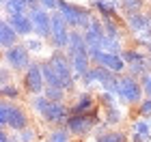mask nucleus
<instances>
[{
	"instance_id": "f257e3e1",
	"label": "nucleus",
	"mask_w": 151,
	"mask_h": 142,
	"mask_svg": "<svg viewBox=\"0 0 151 142\" xmlns=\"http://www.w3.org/2000/svg\"><path fill=\"white\" fill-rule=\"evenodd\" d=\"M19 101H0V129H9L13 133L30 127V114Z\"/></svg>"
},
{
	"instance_id": "f03ea898",
	"label": "nucleus",
	"mask_w": 151,
	"mask_h": 142,
	"mask_svg": "<svg viewBox=\"0 0 151 142\" xmlns=\"http://www.w3.org/2000/svg\"><path fill=\"white\" fill-rule=\"evenodd\" d=\"M56 11L65 17V22L69 24L71 30H86L88 24H91V19H93V9L82 6V4L67 2V0H58V9Z\"/></svg>"
},
{
	"instance_id": "7ed1b4c3",
	"label": "nucleus",
	"mask_w": 151,
	"mask_h": 142,
	"mask_svg": "<svg viewBox=\"0 0 151 142\" xmlns=\"http://www.w3.org/2000/svg\"><path fill=\"white\" fill-rule=\"evenodd\" d=\"M142 99H145V93H142L140 80L134 78V76H129V73H123V76H119L116 101H119L121 106H138Z\"/></svg>"
},
{
	"instance_id": "20e7f679",
	"label": "nucleus",
	"mask_w": 151,
	"mask_h": 142,
	"mask_svg": "<svg viewBox=\"0 0 151 142\" xmlns=\"http://www.w3.org/2000/svg\"><path fill=\"white\" fill-rule=\"evenodd\" d=\"M47 60L52 63V67L56 69L60 82H63V88L67 91V95H73L76 93V84H78V80L73 78V69H71V60L67 56V52L63 50H52Z\"/></svg>"
},
{
	"instance_id": "39448f33",
	"label": "nucleus",
	"mask_w": 151,
	"mask_h": 142,
	"mask_svg": "<svg viewBox=\"0 0 151 142\" xmlns=\"http://www.w3.org/2000/svg\"><path fill=\"white\" fill-rule=\"evenodd\" d=\"M45 80L41 73V60H32V65L22 73V88L28 97H37V95L45 93Z\"/></svg>"
},
{
	"instance_id": "423d86ee",
	"label": "nucleus",
	"mask_w": 151,
	"mask_h": 142,
	"mask_svg": "<svg viewBox=\"0 0 151 142\" xmlns=\"http://www.w3.org/2000/svg\"><path fill=\"white\" fill-rule=\"evenodd\" d=\"M28 17L32 22V32H35L37 39H47L50 41V35H52V13L45 11L39 2L37 4H30L28 9Z\"/></svg>"
},
{
	"instance_id": "0eeeda50",
	"label": "nucleus",
	"mask_w": 151,
	"mask_h": 142,
	"mask_svg": "<svg viewBox=\"0 0 151 142\" xmlns=\"http://www.w3.org/2000/svg\"><path fill=\"white\" fill-rule=\"evenodd\" d=\"M2 58H4V65L9 67V69H13V73H24L32 65V60H35L24 43H17L15 47H11V50H4Z\"/></svg>"
},
{
	"instance_id": "6e6552de",
	"label": "nucleus",
	"mask_w": 151,
	"mask_h": 142,
	"mask_svg": "<svg viewBox=\"0 0 151 142\" xmlns=\"http://www.w3.org/2000/svg\"><path fill=\"white\" fill-rule=\"evenodd\" d=\"M69 37H71V28L65 22V17L58 11L52 13V35H50V47L52 50H63L67 52L69 45Z\"/></svg>"
},
{
	"instance_id": "1a4fd4ad",
	"label": "nucleus",
	"mask_w": 151,
	"mask_h": 142,
	"mask_svg": "<svg viewBox=\"0 0 151 142\" xmlns=\"http://www.w3.org/2000/svg\"><path fill=\"white\" fill-rule=\"evenodd\" d=\"M88 56H91L93 65L106 67V69L114 71L116 76L127 73V65H125V60H123L121 54H110V52H104V50H88Z\"/></svg>"
},
{
	"instance_id": "9d476101",
	"label": "nucleus",
	"mask_w": 151,
	"mask_h": 142,
	"mask_svg": "<svg viewBox=\"0 0 151 142\" xmlns=\"http://www.w3.org/2000/svg\"><path fill=\"white\" fill-rule=\"evenodd\" d=\"M39 118L43 121L45 125H50V127H65L67 118H69V106L47 99V103H45L43 110H41Z\"/></svg>"
},
{
	"instance_id": "9b49d317",
	"label": "nucleus",
	"mask_w": 151,
	"mask_h": 142,
	"mask_svg": "<svg viewBox=\"0 0 151 142\" xmlns=\"http://www.w3.org/2000/svg\"><path fill=\"white\" fill-rule=\"evenodd\" d=\"M125 28L134 37H149L151 39V11H140L125 15Z\"/></svg>"
},
{
	"instance_id": "f8f14e48",
	"label": "nucleus",
	"mask_w": 151,
	"mask_h": 142,
	"mask_svg": "<svg viewBox=\"0 0 151 142\" xmlns=\"http://www.w3.org/2000/svg\"><path fill=\"white\" fill-rule=\"evenodd\" d=\"M99 108L97 95H93L91 91H80L76 95V101L69 106V114H80V116H91V114Z\"/></svg>"
},
{
	"instance_id": "ddd939ff",
	"label": "nucleus",
	"mask_w": 151,
	"mask_h": 142,
	"mask_svg": "<svg viewBox=\"0 0 151 142\" xmlns=\"http://www.w3.org/2000/svg\"><path fill=\"white\" fill-rule=\"evenodd\" d=\"M65 127L69 129V133L78 140V138H86L88 133H93L95 129V123L91 116H80V114H69V118H67Z\"/></svg>"
},
{
	"instance_id": "4468645a",
	"label": "nucleus",
	"mask_w": 151,
	"mask_h": 142,
	"mask_svg": "<svg viewBox=\"0 0 151 142\" xmlns=\"http://www.w3.org/2000/svg\"><path fill=\"white\" fill-rule=\"evenodd\" d=\"M82 35H84V41L88 45V50H101V43H104V39H106L104 22L97 19V17H93L91 24H88V28L82 30Z\"/></svg>"
},
{
	"instance_id": "2eb2a0df",
	"label": "nucleus",
	"mask_w": 151,
	"mask_h": 142,
	"mask_svg": "<svg viewBox=\"0 0 151 142\" xmlns=\"http://www.w3.org/2000/svg\"><path fill=\"white\" fill-rule=\"evenodd\" d=\"M91 9L99 15L101 22L114 19V22L121 24V19H119V2H114V0H93Z\"/></svg>"
},
{
	"instance_id": "dca6fc26",
	"label": "nucleus",
	"mask_w": 151,
	"mask_h": 142,
	"mask_svg": "<svg viewBox=\"0 0 151 142\" xmlns=\"http://www.w3.org/2000/svg\"><path fill=\"white\" fill-rule=\"evenodd\" d=\"M19 41H22V37L13 30V26L9 24V17H4L2 22H0V45H2V52L15 47Z\"/></svg>"
},
{
	"instance_id": "f3484780",
	"label": "nucleus",
	"mask_w": 151,
	"mask_h": 142,
	"mask_svg": "<svg viewBox=\"0 0 151 142\" xmlns=\"http://www.w3.org/2000/svg\"><path fill=\"white\" fill-rule=\"evenodd\" d=\"M69 60H71V69H73V78L80 80L86 76L88 71H91V67H93V63H91V56L88 54H76V56H69Z\"/></svg>"
},
{
	"instance_id": "a211bd4d",
	"label": "nucleus",
	"mask_w": 151,
	"mask_h": 142,
	"mask_svg": "<svg viewBox=\"0 0 151 142\" xmlns=\"http://www.w3.org/2000/svg\"><path fill=\"white\" fill-rule=\"evenodd\" d=\"M76 54H88V45L84 41L82 30H71L69 45H67V56H76Z\"/></svg>"
},
{
	"instance_id": "6ab92c4d",
	"label": "nucleus",
	"mask_w": 151,
	"mask_h": 142,
	"mask_svg": "<svg viewBox=\"0 0 151 142\" xmlns=\"http://www.w3.org/2000/svg\"><path fill=\"white\" fill-rule=\"evenodd\" d=\"M9 24L13 26V30L19 37H32L35 35L32 32V22H30L28 15H13V17H9Z\"/></svg>"
},
{
	"instance_id": "aec40b11",
	"label": "nucleus",
	"mask_w": 151,
	"mask_h": 142,
	"mask_svg": "<svg viewBox=\"0 0 151 142\" xmlns=\"http://www.w3.org/2000/svg\"><path fill=\"white\" fill-rule=\"evenodd\" d=\"M28 9H30L28 0H4V2H2V11L6 13V17L28 15Z\"/></svg>"
},
{
	"instance_id": "412c9836",
	"label": "nucleus",
	"mask_w": 151,
	"mask_h": 142,
	"mask_svg": "<svg viewBox=\"0 0 151 142\" xmlns=\"http://www.w3.org/2000/svg\"><path fill=\"white\" fill-rule=\"evenodd\" d=\"M41 73H43V80H45L47 86H60V88H63V82H60L56 69L52 67V63H50L47 58L41 60Z\"/></svg>"
},
{
	"instance_id": "4be33fe9",
	"label": "nucleus",
	"mask_w": 151,
	"mask_h": 142,
	"mask_svg": "<svg viewBox=\"0 0 151 142\" xmlns=\"http://www.w3.org/2000/svg\"><path fill=\"white\" fill-rule=\"evenodd\" d=\"M121 56L123 60H125V65H136V63H142V60H147L149 58V54L147 50H140V47H125V50L121 52Z\"/></svg>"
},
{
	"instance_id": "5701e85b",
	"label": "nucleus",
	"mask_w": 151,
	"mask_h": 142,
	"mask_svg": "<svg viewBox=\"0 0 151 142\" xmlns=\"http://www.w3.org/2000/svg\"><path fill=\"white\" fill-rule=\"evenodd\" d=\"M104 121L110 127H119L123 125V121H125V114H123V110L119 108V103L116 106H110V108H104Z\"/></svg>"
},
{
	"instance_id": "b1692460",
	"label": "nucleus",
	"mask_w": 151,
	"mask_h": 142,
	"mask_svg": "<svg viewBox=\"0 0 151 142\" xmlns=\"http://www.w3.org/2000/svg\"><path fill=\"white\" fill-rule=\"evenodd\" d=\"M129 131L132 133H138V136L147 138V142H151V123L149 118H134L132 123H129Z\"/></svg>"
},
{
	"instance_id": "393cba45",
	"label": "nucleus",
	"mask_w": 151,
	"mask_h": 142,
	"mask_svg": "<svg viewBox=\"0 0 151 142\" xmlns=\"http://www.w3.org/2000/svg\"><path fill=\"white\" fill-rule=\"evenodd\" d=\"M45 142H76L67 127H52L45 136Z\"/></svg>"
},
{
	"instance_id": "a878e982",
	"label": "nucleus",
	"mask_w": 151,
	"mask_h": 142,
	"mask_svg": "<svg viewBox=\"0 0 151 142\" xmlns=\"http://www.w3.org/2000/svg\"><path fill=\"white\" fill-rule=\"evenodd\" d=\"M22 95H24V88H22V86H17L15 82L0 86V97L6 99V101H19V99H22Z\"/></svg>"
},
{
	"instance_id": "bb28decb",
	"label": "nucleus",
	"mask_w": 151,
	"mask_h": 142,
	"mask_svg": "<svg viewBox=\"0 0 151 142\" xmlns=\"http://www.w3.org/2000/svg\"><path fill=\"white\" fill-rule=\"evenodd\" d=\"M95 142H129V136L123 129H108L106 133L95 138Z\"/></svg>"
},
{
	"instance_id": "cd10ccee",
	"label": "nucleus",
	"mask_w": 151,
	"mask_h": 142,
	"mask_svg": "<svg viewBox=\"0 0 151 142\" xmlns=\"http://www.w3.org/2000/svg\"><path fill=\"white\" fill-rule=\"evenodd\" d=\"M145 6V0H121L119 9L123 11V15H132V13H140Z\"/></svg>"
},
{
	"instance_id": "c85d7f7f",
	"label": "nucleus",
	"mask_w": 151,
	"mask_h": 142,
	"mask_svg": "<svg viewBox=\"0 0 151 142\" xmlns=\"http://www.w3.org/2000/svg\"><path fill=\"white\" fill-rule=\"evenodd\" d=\"M104 30H106V37L116 39V41H123V28H121L119 22L108 19V22H104Z\"/></svg>"
},
{
	"instance_id": "c756f323",
	"label": "nucleus",
	"mask_w": 151,
	"mask_h": 142,
	"mask_svg": "<svg viewBox=\"0 0 151 142\" xmlns=\"http://www.w3.org/2000/svg\"><path fill=\"white\" fill-rule=\"evenodd\" d=\"M13 138H15L17 142H39V131H37V127H26V129L22 131H17V133H13Z\"/></svg>"
},
{
	"instance_id": "7c9ffc66",
	"label": "nucleus",
	"mask_w": 151,
	"mask_h": 142,
	"mask_svg": "<svg viewBox=\"0 0 151 142\" xmlns=\"http://www.w3.org/2000/svg\"><path fill=\"white\" fill-rule=\"evenodd\" d=\"M43 95L50 101H58V103H65V99H67V91L60 88V86H45V93Z\"/></svg>"
},
{
	"instance_id": "2f4dec72",
	"label": "nucleus",
	"mask_w": 151,
	"mask_h": 142,
	"mask_svg": "<svg viewBox=\"0 0 151 142\" xmlns=\"http://www.w3.org/2000/svg\"><path fill=\"white\" fill-rule=\"evenodd\" d=\"M45 103H47V97H45V95H37V97H30V101H28V108H30V110H32V112H35L37 116H39V114H41V110L45 108Z\"/></svg>"
},
{
	"instance_id": "473e14b6",
	"label": "nucleus",
	"mask_w": 151,
	"mask_h": 142,
	"mask_svg": "<svg viewBox=\"0 0 151 142\" xmlns=\"http://www.w3.org/2000/svg\"><path fill=\"white\" fill-rule=\"evenodd\" d=\"M97 101H99V106L101 108H110V106H116L119 101H116V95L114 93H108V91H101L97 95Z\"/></svg>"
},
{
	"instance_id": "72a5a7b5",
	"label": "nucleus",
	"mask_w": 151,
	"mask_h": 142,
	"mask_svg": "<svg viewBox=\"0 0 151 142\" xmlns=\"http://www.w3.org/2000/svg\"><path fill=\"white\" fill-rule=\"evenodd\" d=\"M136 114H138L140 118H151V99L149 97H145L136 106Z\"/></svg>"
},
{
	"instance_id": "f704fd0d",
	"label": "nucleus",
	"mask_w": 151,
	"mask_h": 142,
	"mask_svg": "<svg viewBox=\"0 0 151 142\" xmlns=\"http://www.w3.org/2000/svg\"><path fill=\"white\" fill-rule=\"evenodd\" d=\"M80 84H82V86H84V88H86V91H91V88H93V86H95V84H97V73H95V65L91 67V71H88V73H86V76H84V78H82V80H80Z\"/></svg>"
},
{
	"instance_id": "c9c22d12",
	"label": "nucleus",
	"mask_w": 151,
	"mask_h": 142,
	"mask_svg": "<svg viewBox=\"0 0 151 142\" xmlns=\"http://www.w3.org/2000/svg\"><path fill=\"white\" fill-rule=\"evenodd\" d=\"M24 45L28 47L30 54H39L41 50H43V39H24Z\"/></svg>"
},
{
	"instance_id": "e433bc0d",
	"label": "nucleus",
	"mask_w": 151,
	"mask_h": 142,
	"mask_svg": "<svg viewBox=\"0 0 151 142\" xmlns=\"http://www.w3.org/2000/svg\"><path fill=\"white\" fill-rule=\"evenodd\" d=\"M13 82V69H9V67H2L0 69V86H4V84H11Z\"/></svg>"
},
{
	"instance_id": "4c0bfd02",
	"label": "nucleus",
	"mask_w": 151,
	"mask_h": 142,
	"mask_svg": "<svg viewBox=\"0 0 151 142\" xmlns=\"http://www.w3.org/2000/svg\"><path fill=\"white\" fill-rule=\"evenodd\" d=\"M140 84H142V93H145V97L151 99V71L147 73V76L140 78Z\"/></svg>"
},
{
	"instance_id": "58836bf2",
	"label": "nucleus",
	"mask_w": 151,
	"mask_h": 142,
	"mask_svg": "<svg viewBox=\"0 0 151 142\" xmlns=\"http://www.w3.org/2000/svg\"><path fill=\"white\" fill-rule=\"evenodd\" d=\"M39 4L43 6L45 11H50V13H54L58 9V0H39Z\"/></svg>"
},
{
	"instance_id": "ea45409f",
	"label": "nucleus",
	"mask_w": 151,
	"mask_h": 142,
	"mask_svg": "<svg viewBox=\"0 0 151 142\" xmlns=\"http://www.w3.org/2000/svg\"><path fill=\"white\" fill-rule=\"evenodd\" d=\"M0 142H13V131L0 129Z\"/></svg>"
},
{
	"instance_id": "a19ab883",
	"label": "nucleus",
	"mask_w": 151,
	"mask_h": 142,
	"mask_svg": "<svg viewBox=\"0 0 151 142\" xmlns=\"http://www.w3.org/2000/svg\"><path fill=\"white\" fill-rule=\"evenodd\" d=\"M129 142H147V138L138 136V133H132V136H129Z\"/></svg>"
},
{
	"instance_id": "79ce46f5",
	"label": "nucleus",
	"mask_w": 151,
	"mask_h": 142,
	"mask_svg": "<svg viewBox=\"0 0 151 142\" xmlns=\"http://www.w3.org/2000/svg\"><path fill=\"white\" fill-rule=\"evenodd\" d=\"M145 50H147V54H151V41L147 43V47H145Z\"/></svg>"
},
{
	"instance_id": "37998d69",
	"label": "nucleus",
	"mask_w": 151,
	"mask_h": 142,
	"mask_svg": "<svg viewBox=\"0 0 151 142\" xmlns=\"http://www.w3.org/2000/svg\"><path fill=\"white\" fill-rule=\"evenodd\" d=\"M28 2H30V4H37V2H39V0H28Z\"/></svg>"
},
{
	"instance_id": "c03bdc74",
	"label": "nucleus",
	"mask_w": 151,
	"mask_h": 142,
	"mask_svg": "<svg viewBox=\"0 0 151 142\" xmlns=\"http://www.w3.org/2000/svg\"><path fill=\"white\" fill-rule=\"evenodd\" d=\"M149 67H151V54H149Z\"/></svg>"
},
{
	"instance_id": "a18cd8bd",
	"label": "nucleus",
	"mask_w": 151,
	"mask_h": 142,
	"mask_svg": "<svg viewBox=\"0 0 151 142\" xmlns=\"http://www.w3.org/2000/svg\"><path fill=\"white\" fill-rule=\"evenodd\" d=\"M13 142H17V140H15V138H13Z\"/></svg>"
},
{
	"instance_id": "49530a36",
	"label": "nucleus",
	"mask_w": 151,
	"mask_h": 142,
	"mask_svg": "<svg viewBox=\"0 0 151 142\" xmlns=\"http://www.w3.org/2000/svg\"><path fill=\"white\" fill-rule=\"evenodd\" d=\"M39 142H45V140H39Z\"/></svg>"
},
{
	"instance_id": "de8ad7c7",
	"label": "nucleus",
	"mask_w": 151,
	"mask_h": 142,
	"mask_svg": "<svg viewBox=\"0 0 151 142\" xmlns=\"http://www.w3.org/2000/svg\"><path fill=\"white\" fill-rule=\"evenodd\" d=\"M149 123H151V118H149Z\"/></svg>"
}]
</instances>
